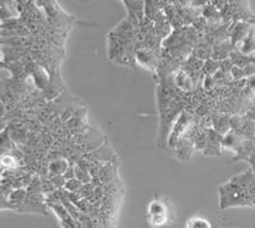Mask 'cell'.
<instances>
[{
    "label": "cell",
    "instance_id": "cell-1",
    "mask_svg": "<svg viewBox=\"0 0 255 228\" xmlns=\"http://www.w3.org/2000/svg\"><path fill=\"white\" fill-rule=\"evenodd\" d=\"M171 220V204L166 198L158 197L149 202L147 207V221L152 227H162Z\"/></svg>",
    "mask_w": 255,
    "mask_h": 228
},
{
    "label": "cell",
    "instance_id": "cell-2",
    "mask_svg": "<svg viewBox=\"0 0 255 228\" xmlns=\"http://www.w3.org/2000/svg\"><path fill=\"white\" fill-rule=\"evenodd\" d=\"M47 208L49 205L46 203V195L44 193L27 194L22 208L19 209L20 213H36L47 216Z\"/></svg>",
    "mask_w": 255,
    "mask_h": 228
},
{
    "label": "cell",
    "instance_id": "cell-3",
    "mask_svg": "<svg viewBox=\"0 0 255 228\" xmlns=\"http://www.w3.org/2000/svg\"><path fill=\"white\" fill-rule=\"evenodd\" d=\"M135 59L136 63H139L144 68H148L149 70L154 72L157 68V56L154 55V52L152 49H136L135 50Z\"/></svg>",
    "mask_w": 255,
    "mask_h": 228
},
{
    "label": "cell",
    "instance_id": "cell-4",
    "mask_svg": "<svg viewBox=\"0 0 255 228\" xmlns=\"http://www.w3.org/2000/svg\"><path fill=\"white\" fill-rule=\"evenodd\" d=\"M244 136L240 135L238 131H235L234 129H230L226 134L222 135V149H230L232 152H236L238 148L240 147L241 143L244 142Z\"/></svg>",
    "mask_w": 255,
    "mask_h": 228
},
{
    "label": "cell",
    "instance_id": "cell-5",
    "mask_svg": "<svg viewBox=\"0 0 255 228\" xmlns=\"http://www.w3.org/2000/svg\"><path fill=\"white\" fill-rule=\"evenodd\" d=\"M174 83L175 86L183 92H190L194 90V79L191 78L190 75L185 72V70H177L174 74Z\"/></svg>",
    "mask_w": 255,
    "mask_h": 228
},
{
    "label": "cell",
    "instance_id": "cell-6",
    "mask_svg": "<svg viewBox=\"0 0 255 228\" xmlns=\"http://www.w3.org/2000/svg\"><path fill=\"white\" fill-rule=\"evenodd\" d=\"M69 166V161H68L65 157H58V158L51 159V161L49 162V177L64 175Z\"/></svg>",
    "mask_w": 255,
    "mask_h": 228
},
{
    "label": "cell",
    "instance_id": "cell-7",
    "mask_svg": "<svg viewBox=\"0 0 255 228\" xmlns=\"http://www.w3.org/2000/svg\"><path fill=\"white\" fill-rule=\"evenodd\" d=\"M254 144H255V139H248V138L244 139V142L241 143V145L235 152L236 156L231 159V162H238V161H241V159L248 161L250 154H252L253 149H254Z\"/></svg>",
    "mask_w": 255,
    "mask_h": 228
},
{
    "label": "cell",
    "instance_id": "cell-8",
    "mask_svg": "<svg viewBox=\"0 0 255 228\" xmlns=\"http://www.w3.org/2000/svg\"><path fill=\"white\" fill-rule=\"evenodd\" d=\"M212 127L215 130H217L220 134H226L230 129H231V125H230V117L227 115H222V114H217L212 117Z\"/></svg>",
    "mask_w": 255,
    "mask_h": 228
},
{
    "label": "cell",
    "instance_id": "cell-9",
    "mask_svg": "<svg viewBox=\"0 0 255 228\" xmlns=\"http://www.w3.org/2000/svg\"><path fill=\"white\" fill-rule=\"evenodd\" d=\"M99 177L101 180L102 185L104 184H110L113 182L114 177H115V171H114V165L111 163V161L105 162L104 165L101 166L99 172Z\"/></svg>",
    "mask_w": 255,
    "mask_h": 228
},
{
    "label": "cell",
    "instance_id": "cell-10",
    "mask_svg": "<svg viewBox=\"0 0 255 228\" xmlns=\"http://www.w3.org/2000/svg\"><path fill=\"white\" fill-rule=\"evenodd\" d=\"M74 171H76V177L81 180L83 184L86 182H92V175H91L90 170L83 166L78 165V163H74Z\"/></svg>",
    "mask_w": 255,
    "mask_h": 228
},
{
    "label": "cell",
    "instance_id": "cell-11",
    "mask_svg": "<svg viewBox=\"0 0 255 228\" xmlns=\"http://www.w3.org/2000/svg\"><path fill=\"white\" fill-rule=\"evenodd\" d=\"M188 228H212L211 222L203 217H193L186 222Z\"/></svg>",
    "mask_w": 255,
    "mask_h": 228
},
{
    "label": "cell",
    "instance_id": "cell-12",
    "mask_svg": "<svg viewBox=\"0 0 255 228\" xmlns=\"http://www.w3.org/2000/svg\"><path fill=\"white\" fill-rule=\"evenodd\" d=\"M18 163H19V162H18V159L15 158L13 153H3V156H1V165H3V168L12 171L18 167Z\"/></svg>",
    "mask_w": 255,
    "mask_h": 228
},
{
    "label": "cell",
    "instance_id": "cell-13",
    "mask_svg": "<svg viewBox=\"0 0 255 228\" xmlns=\"http://www.w3.org/2000/svg\"><path fill=\"white\" fill-rule=\"evenodd\" d=\"M82 185H83V182H82L81 180L77 179V177H73V179H69L65 181L64 188L67 189L69 193H78L79 189L82 188Z\"/></svg>",
    "mask_w": 255,
    "mask_h": 228
},
{
    "label": "cell",
    "instance_id": "cell-14",
    "mask_svg": "<svg viewBox=\"0 0 255 228\" xmlns=\"http://www.w3.org/2000/svg\"><path fill=\"white\" fill-rule=\"evenodd\" d=\"M247 24L239 23L236 24V29H234V33H232V41L234 42H238L241 38H244V36L247 35Z\"/></svg>",
    "mask_w": 255,
    "mask_h": 228
},
{
    "label": "cell",
    "instance_id": "cell-15",
    "mask_svg": "<svg viewBox=\"0 0 255 228\" xmlns=\"http://www.w3.org/2000/svg\"><path fill=\"white\" fill-rule=\"evenodd\" d=\"M202 14H203V17L207 18V19H211V18H213V17H215V15H218L217 6H216L213 3H212V4L211 3L206 4V5L203 6Z\"/></svg>",
    "mask_w": 255,
    "mask_h": 228
},
{
    "label": "cell",
    "instance_id": "cell-16",
    "mask_svg": "<svg viewBox=\"0 0 255 228\" xmlns=\"http://www.w3.org/2000/svg\"><path fill=\"white\" fill-rule=\"evenodd\" d=\"M230 72H231L232 78L235 79V81H240V79H243L244 77H245V72H244V68L239 67V65H234V67H232V69L230 70Z\"/></svg>",
    "mask_w": 255,
    "mask_h": 228
},
{
    "label": "cell",
    "instance_id": "cell-17",
    "mask_svg": "<svg viewBox=\"0 0 255 228\" xmlns=\"http://www.w3.org/2000/svg\"><path fill=\"white\" fill-rule=\"evenodd\" d=\"M248 162H249L250 166H252L253 172H254V175H255V144H254V149H253V152H252V154H250Z\"/></svg>",
    "mask_w": 255,
    "mask_h": 228
},
{
    "label": "cell",
    "instance_id": "cell-18",
    "mask_svg": "<svg viewBox=\"0 0 255 228\" xmlns=\"http://www.w3.org/2000/svg\"><path fill=\"white\" fill-rule=\"evenodd\" d=\"M191 3L195 6H204L206 4L211 3V0H191Z\"/></svg>",
    "mask_w": 255,
    "mask_h": 228
},
{
    "label": "cell",
    "instance_id": "cell-19",
    "mask_svg": "<svg viewBox=\"0 0 255 228\" xmlns=\"http://www.w3.org/2000/svg\"><path fill=\"white\" fill-rule=\"evenodd\" d=\"M248 117L252 118V120H255V107H254V109H253L252 111H250L249 114H248Z\"/></svg>",
    "mask_w": 255,
    "mask_h": 228
},
{
    "label": "cell",
    "instance_id": "cell-20",
    "mask_svg": "<svg viewBox=\"0 0 255 228\" xmlns=\"http://www.w3.org/2000/svg\"><path fill=\"white\" fill-rule=\"evenodd\" d=\"M123 1H125V0H123Z\"/></svg>",
    "mask_w": 255,
    "mask_h": 228
}]
</instances>
